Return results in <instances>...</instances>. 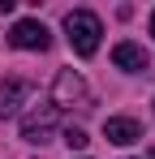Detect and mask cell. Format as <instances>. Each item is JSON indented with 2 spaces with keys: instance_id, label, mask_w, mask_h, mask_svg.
<instances>
[{
  "instance_id": "cell-8",
  "label": "cell",
  "mask_w": 155,
  "mask_h": 159,
  "mask_svg": "<svg viewBox=\"0 0 155 159\" xmlns=\"http://www.w3.org/2000/svg\"><path fill=\"white\" fill-rule=\"evenodd\" d=\"M60 138H65V142H69V151H82V146H86V142H91V138H86V129H78V125H69V129L60 133Z\"/></svg>"
},
{
  "instance_id": "cell-4",
  "label": "cell",
  "mask_w": 155,
  "mask_h": 159,
  "mask_svg": "<svg viewBox=\"0 0 155 159\" xmlns=\"http://www.w3.org/2000/svg\"><path fill=\"white\" fill-rule=\"evenodd\" d=\"M56 120H60V112H56L52 103H43L39 112H30V116L22 120V138H26V142H52Z\"/></svg>"
},
{
  "instance_id": "cell-2",
  "label": "cell",
  "mask_w": 155,
  "mask_h": 159,
  "mask_svg": "<svg viewBox=\"0 0 155 159\" xmlns=\"http://www.w3.org/2000/svg\"><path fill=\"white\" fill-rule=\"evenodd\" d=\"M91 103V86L78 69H60L56 82H52V107L65 112V107H86Z\"/></svg>"
},
{
  "instance_id": "cell-6",
  "label": "cell",
  "mask_w": 155,
  "mask_h": 159,
  "mask_svg": "<svg viewBox=\"0 0 155 159\" xmlns=\"http://www.w3.org/2000/svg\"><path fill=\"white\" fill-rule=\"evenodd\" d=\"M103 138H108L112 146H129V142L142 138V125H138L134 116H108V120H103Z\"/></svg>"
},
{
  "instance_id": "cell-9",
  "label": "cell",
  "mask_w": 155,
  "mask_h": 159,
  "mask_svg": "<svg viewBox=\"0 0 155 159\" xmlns=\"http://www.w3.org/2000/svg\"><path fill=\"white\" fill-rule=\"evenodd\" d=\"M151 34H155V13H151Z\"/></svg>"
},
{
  "instance_id": "cell-5",
  "label": "cell",
  "mask_w": 155,
  "mask_h": 159,
  "mask_svg": "<svg viewBox=\"0 0 155 159\" xmlns=\"http://www.w3.org/2000/svg\"><path fill=\"white\" fill-rule=\"evenodd\" d=\"M26 99H30V82H22V78L0 82V120H4V116H17Z\"/></svg>"
},
{
  "instance_id": "cell-10",
  "label": "cell",
  "mask_w": 155,
  "mask_h": 159,
  "mask_svg": "<svg viewBox=\"0 0 155 159\" xmlns=\"http://www.w3.org/2000/svg\"><path fill=\"white\" fill-rule=\"evenodd\" d=\"M151 159H155V151H151Z\"/></svg>"
},
{
  "instance_id": "cell-1",
  "label": "cell",
  "mask_w": 155,
  "mask_h": 159,
  "mask_svg": "<svg viewBox=\"0 0 155 159\" xmlns=\"http://www.w3.org/2000/svg\"><path fill=\"white\" fill-rule=\"evenodd\" d=\"M65 34H69V48L86 60V56L99 52V34H103V26H99V17H95V13L73 9V13H65Z\"/></svg>"
},
{
  "instance_id": "cell-7",
  "label": "cell",
  "mask_w": 155,
  "mask_h": 159,
  "mask_svg": "<svg viewBox=\"0 0 155 159\" xmlns=\"http://www.w3.org/2000/svg\"><path fill=\"white\" fill-rule=\"evenodd\" d=\"M112 65H116V69H125V73H142V69H147V65H151V56L142 52V48H138V43H116V48H112Z\"/></svg>"
},
{
  "instance_id": "cell-3",
  "label": "cell",
  "mask_w": 155,
  "mask_h": 159,
  "mask_svg": "<svg viewBox=\"0 0 155 159\" xmlns=\"http://www.w3.org/2000/svg\"><path fill=\"white\" fill-rule=\"evenodd\" d=\"M9 43L17 52H48L52 48V30L39 17H22V22H13V30H9Z\"/></svg>"
}]
</instances>
